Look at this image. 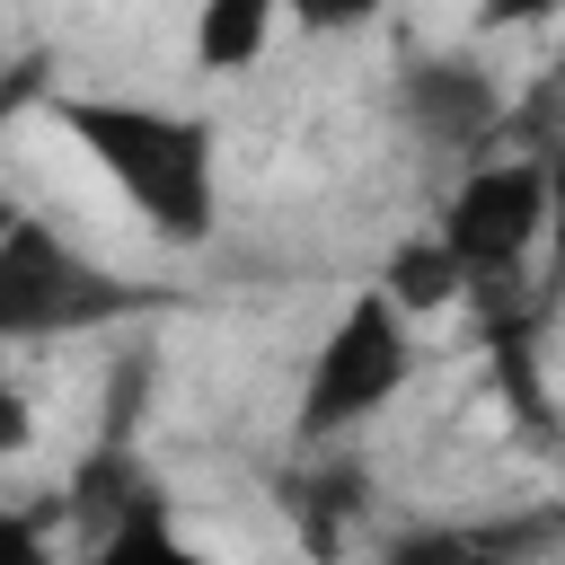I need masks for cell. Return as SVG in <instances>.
<instances>
[{
  "instance_id": "obj_1",
  "label": "cell",
  "mask_w": 565,
  "mask_h": 565,
  "mask_svg": "<svg viewBox=\"0 0 565 565\" xmlns=\"http://www.w3.org/2000/svg\"><path fill=\"white\" fill-rule=\"evenodd\" d=\"M44 115L124 194V212L159 247H177V256L212 247V230H221V132H212V115L168 106V97H124V88H62Z\"/></svg>"
},
{
  "instance_id": "obj_2",
  "label": "cell",
  "mask_w": 565,
  "mask_h": 565,
  "mask_svg": "<svg viewBox=\"0 0 565 565\" xmlns=\"http://www.w3.org/2000/svg\"><path fill=\"white\" fill-rule=\"evenodd\" d=\"M406 380H415V318L371 282V291H353V300L327 318V335H318V353H309V380H300V406H291V433H300V441H344V433H362Z\"/></svg>"
},
{
  "instance_id": "obj_3",
  "label": "cell",
  "mask_w": 565,
  "mask_h": 565,
  "mask_svg": "<svg viewBox=\"0 0 565 565\" xmlns=\"http://www.w3.org/2000/svg\"><path fill=\"white\" fill-rule=\"evenodd\" d=\"M450 256L477 291H512L530 265H547V150H486L450 177L441 221Z\"/></svg>"
},
{
  "instance_id": "obj_4",
  "label": "cell",
  "mask_w": 565,
  "mask_h": 565,
  "mask_svg": "<svg viewBox=\"0 0 565 565\" xmlns=\"http://www.w3.org/2000/svg\"><path fill=\"white\" fill-rule=\"evenodd\" d=\"M106 318H132V282H115L44 212H9V230H0V335L44 344V335H88Z\"/></svg>"
},
{
  "instance_id": "obj_5",
  "label": "cell",
  "mask_w": 565,
  "mask_h": 565,
  "mask_svg": "<svg viewBox=\"0 0 565 565\" xmlns=\"http://www.w3.org/2000/svg\"><path fill=\"white\" fill-rule=\"evenodd\" d=\"M388 115H397V132L415 141V150H433V159H486L494 141H503V79H494V62H477V53H415V62H397V79H388Z\"/></svg>"
},
{
  "instance_id": "obj_6",
  "label": "cell",
  "mask_w": 565,
  "mask_h": 565,
  "mask_svg": "<svg viewBox=\"0 0 565 565\" xmlns=\"http://www.w3.org/2000/svg\"><path fill=\"white\" fill-rule=\"evenodd\" d=\"M274 26H282V0H194L185 53H194V71L238 79V71H256V62H265Z\"/></svg>"
},
{
  "instance_id": "obj_7",
  "label": "cell",
  "mask_w": 565,
  "mask_h": 565,
  "mask_svg": "<svg viewBox=\"0 0 565 565\" xmlns=\"http://www.w3.org/2000/svg\"><path fill=\"white\" fill-rule=\"evenodd\" d=\"M380 291H388V300H397V309L424 327V318H441L450 300H468L477 282H468V265L450 256V238H441V230H415V238H397V247H388Z\"/></svg>"
},
{
  "instance_id": "obj_8",
  "label": "cell",
  "mask_w": 565,
  "mask_h": 565,
  "mask_svg": "<svg viewBox=\"0 0 565 565\" xmlns=\"http://www.w3.org/2000/svg\"><path fill=\"white\" fill-rule=\"evenodd\" d=\"M79 565H221V556H203L185 530H177V512L168 503H141L132 521H115L106 539H88V556Z\"/></svg>"
},
{
  "instance_id": "obj_9",
  "label": "cell",
  "mask_w": 565,
  "mask_h": 565,
  "mask_svg": "<svg viewBox=\"0 0 565 565\" xmlns=\"http://www.w3.org/2000/svg\"><path fill=\"white\" fill-rule=\"evenodd\" d=\"M380 565H521V556L477 539V530H406V539L380 547Z\"/></svg>"
},
{
  "instance_id": "obj_10",
  "label": "cell",
  "mask_w": 565,
  "mask_h": 565,
  "mask_svg": "<svg viewBox=\"0 0 565 565\" xmlns=\"http://www.w3.org/2000/svg\"><path fill=\"white\" fill-rule=\"evenodd\" d=\"M150 380H159V353H115V380H106V406H97V441H132L141 433Z\"/></svg>"
},
{
  "instance_id": "obj_11",
  "label": "cell",
  "mask_w": 565,
  "mask_h": 565,
  "mask_svg": "<svg viewBox=\"0 0 565 565\" xmlns=\"http://www.w3.org/2000/svg\"><path fill=\"white\" fill-rule=\"evenodd\" d=\"M282 18L300 35H362L371 18H388V0H282Z\"/></svg>"
},
{
  "instance_id": "obj_12",
  "label": "cell",
  "mask_w": 565,
  "mask_h": 565,
  "mask_svg": "<svg viewBox=\"0 0 565 565\" xmlns=\"http://www.w3.org/2000/svg\"><path fill=\"white\" fill-rule=\"evenodd\" d=\"M0 556H9V565H62V556H53V530H44V512H35V503H18V512H9Z\"/></svg>"
},
{
  "instance_id": "obj_13",
  "label": "cell",
  "mask_w": 565,
  "mask_h": 565,
  "mask_svg": "<svg viewBox=\"0 0 565 565\" xmlns=\"http://www.w3.org/2000/svg\"><path fill=\"white\" fill-rule=\"evenodd\" d=\"M547 282L565 291V141L547 150Z\"/></svg>"
},
{
  "instance_id": "obj_14",
  "label": "cell",
  "mask_w": 565,
  "mask_h": 565,
  "mask_svg": "<svg viewBox=\"0 0 565 565\" xmlns=\"http://www.w3.org/2000/svg\"><path fill=\"white\" fill-rule=\"evenodd\" d=\"M565 0H477V26L486 35H512V26H539V18H556Z\"/></svg>"
},
{
  "instance_id": "obj_15",
  "label": "cell",
  "mask_w": 565,
  "mask_h": 565,
  "mask_svg": "<svg viewBox=\"0 0 565 565\" xmlns=\"http://www.w3.org/2000/svg\"><path fill=\"white\" fill-rule=\"evenodd\" d=\"M26 433H35V424H26V388L9 380V388H0V441H9V450H26Z\"/></svg>"
}]
</instances>
